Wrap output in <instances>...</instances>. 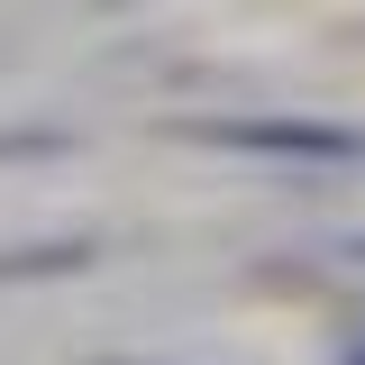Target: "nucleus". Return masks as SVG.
<instances>
[{
  "instance_id": "f257e3e1",
  "label": "nucleus",
  "mask_w": 365,
  "mask_h": 365,
  "mask_svg": "<svg viewBox=\"0 0 365 365\" xmlns=\"http://www.w3.org/2000/svg\"><path fill=\"white\" fill-rule=\"evenodd\" d=\"M192 146H228V155H274V165H365V137L338 119H302V110H256V119H182Z\"/></svg>"
},
{
  "instance_id": "f03ea898",
  "label": "nucleus",
  "mask_w": 365,
  "mask_h": 365,
  "mask_svg": "<svg viewBox=\"0 0 365 365\" xmlns=\"http://www.w3.org/2000/svg\"><path fill=\"white\" fill-rule=\"evenodd\" d=\"M91 247L83 237H55V247H19V256H0V283H55V274H83Z\"/></svg>"
},
{
  "instance_id": "7ed1b4c3",
  "label": "nucleus",
  "mask_w": 365,
  "mask_h": 365,
  "mask_svg": "<svg viewBox=\"0 0 365 365\" xmlns=\"http://www.w3.org/2000/svg\"><path fill=\"white\" fill-rule=\"evenodd\" d=\"M347 365H365V347H356V356H347Z\"/></svg>"
},
{
  "instance_id": "20e7f679",
  "label": "nucleus",
  "mask_w": 365,
  "mask_h": 365,
  "mask_svg": "<svg viewBox=\"0 0 365 365\" xmlns=\"http://www.w3.org/2000/svg\"><path fill=\"white\" fill-rule=\"evenodd\" d=\"M110 365H128V356H110Z\"/></svg>"
},
{
  "instance_id": "39448f33",
  "label": "nucleus",
  "mask_w": 365,
  "mask_h": 365,
  "mask_svg": "<svg viewBox=\"0 0 365 365\" xmlns=\"http://www.w3.org/2000/svg\"><path fill=\"white\" fill-rule=\"evenodd\" d=\"M356 256H365V247H356Z\"/></svg>"
}]
</instances>
